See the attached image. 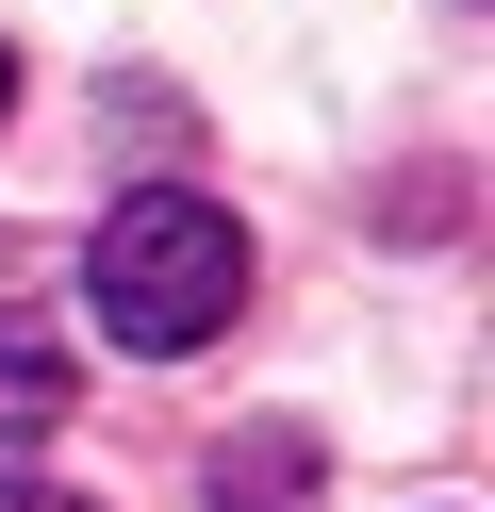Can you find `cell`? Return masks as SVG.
<instances>
[{
    "instance_id": "cell-1",
    "label": "cell",
    "mask_w": 495,
    "mask_h": 512,
    "mask_svg": "<svg viewBox=\"0 0 495 512\" xmlns=\"http://www.w3.org/2000/svg\"><path fill=\"white\" fill-rule=\"evenodd\" d=\"M83 298H99V331H116V347L182 364V347H215V331H231V298H248V232H231L215 199H182V182H149V199L99 232Z\"/></svg>"
},
{
    "instance_id": "cell-2",
    "label": "cell",
    "mask_w": 495,
    "mask_h": 512,
    "mask_svg": "<svg viewBox=\"0 0 495 512\" xmlns=\"http://www.w3.org/2000/svg\"><path fill=\"white\" fill-rule=\"evenodd\" d=\"M83 413V364H66V331H33V314H0V463H33V446Z\"/></svg>"
},
{
    "instance_id": "cell-3",
    "label": "cell",
    "mask_w": 495,
    "mask_h": 512,
    "mask_svg": "<svg viewBox=\"0 0 495 512\" xmlns=\"http://www.w3.org/2000/svg\"><path fill=\"white\" fill-rule=\"evenodd\" d=\"M215 512H314V430H248V446H215Z\"/></svg>"
},
{
    "instance_id": "cell-4",
    "label": "cell",
    "mask_w": 495,
    "mask_h": 512,
    "mask_svg": "<svg viewBox=\"0 0 495 512\" xmlns=\"http://www.w3.org/2000/svg\"><path fill=\"white\" fill-rule=\"evenodd\" d=\"M0 512H99V496H50V479H0Z\"/></svg>"
},
{
    "instance_id": "cell-5",
    "label": "cell",
    "mask_w": 495,
    "mask_h": 512,
    "mask_svg": "<svg viewBox=\"0 0 495 512\" xmlns=\"http://www.w3.org/2000/svg\"><path fill=\"white\" fill-rule=\"evenodd\" d=\"M0 100H17V50H0Z\"/></svg>"
}]
</instances>
